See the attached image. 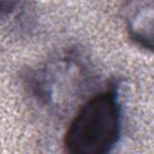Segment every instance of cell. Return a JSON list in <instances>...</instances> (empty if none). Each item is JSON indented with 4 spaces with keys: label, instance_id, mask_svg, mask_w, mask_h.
<instances>
[{
    "label": "cell",
    "instance_id": "obj_1",
    "mask_svg": "<svg viewBox=\"0 0 154 154\" xmlns=\"http://www.w3.org/2000/svg\"><path fill=\"white\" fill-rule=\"evenodd\" d=\"M119 132L120 106L117 91L107 89L79 108L66 131L65 146L72 154H103L116 144Z\"/></svg>",
    "mask_w": 154,
    "mask_h": 154
},
{
    "label": "cell",
    "instance_id": "obj_2",
    "mask_svg": "<svg viewBox=\"0 0 154 154\" xmlns=\"http://www.w3.org/2000/svg\"><path fill=\"white\" fill-rule=\"evenodd\" d=\"M129 16V31L134 40L142 46L152 48V0H135Z\"/></svg>",
    "mask_w": 154,
    "mask_h": 154
}]
</instances>
